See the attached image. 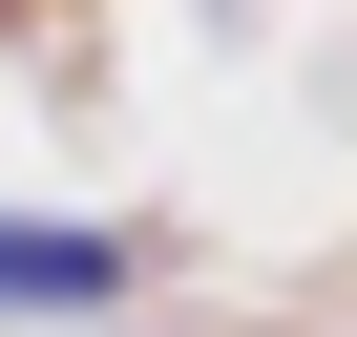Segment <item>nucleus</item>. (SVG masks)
<instances>
[{"label": "nucleus", "mask_w": 357, "mask_h": 337, "mask_svg": "<svg viewBox=\"0 0 357 337\" xmlns=\"http://www.w3.org/2000/svg\"><path fill=\"white\" fill-rule=\"evenodd\" d=\"M105 295H126L105 232H22V211H0V316H105Z\"/></svg>", "instance_id": "nucleus-1"}]
</instances>
